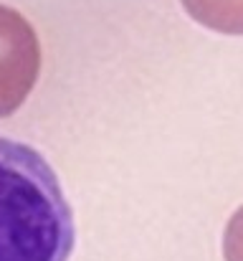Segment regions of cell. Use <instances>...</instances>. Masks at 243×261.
<instances>
[{"label": "cell", "mask_w": 243, "mask_h": 261, "mask_svg": "<svg viewBox=\"0 0 243 261\" xmlns=\"http://www.w3.org/2000/svg\"><path fill=\"white\" fill-rule=\"evenodd\" d=\"M41 71V46L33 25L18 10L0 5V117L28 99Z\"/></svg>", "instance_id": "cell-2"}, {"label": "cell", "mask_w": 243, "mask_h": 261, "mask_svg": "<svg viewBox=\"0 0 243 261\" xmlns=\"http://www.w3.org/2000/svg\"><path fill=\"white\" fill-rule=\"evenodd\" d=\"M74 213L48 160L0 137V261H69Z\"/></svg>", "instance_id": "cell-1"}, {"label": "cell", "mask_w": 243, "mask_h": 261, "mask_svg": "<svg viewBox=\"0 0 243 261\" xmlns=\"http://www.w3.org/2000/svg\"><path fill=\"white\" fill-rule=\"evenodd\" d=\"M180 3L187 10V15L200 25L228 36H243V0H180Z\"/></svg>", "instance_id": "cell-3"}, {"label": "cell", "mask_w": 243, "mask_h": 261, "mask_svg": "<svg viewBox=\"0 0 243 261\" xmlns=\"http://www.w3.org/2000/svg\"><path fill=\"white\" fill-rule=\"evenodd\" d=\"M223 256L226 261H243V205L228 221L223 236Z\"/></svg>", "instance_id": "cell-4"}]
</instances>
